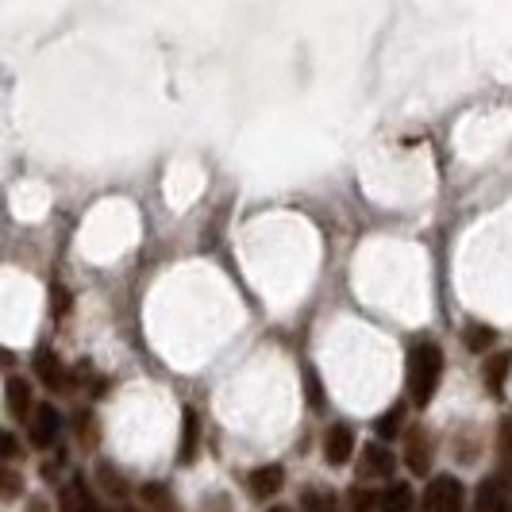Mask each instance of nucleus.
<instances>
[{
	"label": "nucleus",
	"mask_w": 512,
	"mask_h": 512,
	"mask_svg": "<svg viewBox=\"0 0 512 512\" xmlns=\"http://www.w3.org/2000/svg\"><path fill=\"white\" fill-rule=\"evenodd\" d=\"M351 451H355V432L347 424L328 428V436H324V459L332 462V466H343V462H351Z\"/></svg>",
	"instance_id": "obj_7"
},
{
	"label": "nucleus",
	"mask_w": 512,
	"mask_h": 512,
	"mask_svg": "<svg viewBox=\"0 0 512 512\" xmlns=\"http://www.w3.org/2000/svg\"><path fill=\"white\" fill-rule=\"evenodd\" d=\"M0 447H4V459H12V455H16V439H12V436L0 439Z\"/></svg>",
	"instance_id": "obj_26"
},
{
	"label": "nucleus",
	"mask_w": 512,
	"mask_h": 512,
	"mask_svg": "<svg viewBox=\"0 0 512 512\" xmlns=\"http://www.w3.org/2000/svg\"><path fill=\"white\" fill-rule=\"evenodd\" d=\"M4 393H8V416H12V420H20V424H24V420L35 416V412H31V385H27L24 378H16V374H12L8 385H4Z\"/></svg>",
	"instance_id": "obj_8"
},
{
	"label": "nucleus",
	"mask_w": 512,
	"mask_h": 512,
	"mask_svg": "<svg viewBox=\"0 0 512 512\" xmlns=\"http://www.w3.org/2000/svg\"><path fill=\"white\" fill-rule=\"evenodd\" d=\"M301 505H305V512H339V501H335L332 489L324 486H305V493H301Z\"/></svg>",
	"instance_id": "obj_14"
},
{
	"label": "nucleus",
	"mask_w": 512,
	"mask_h": 512,
	"mask_svg": "<svg viewBox=\"0 0 512 512\" xmlns=\"http://www.w3.org/2000/svg\"><path fill=\"white\" fill-rule=\"evenodd\" d=\"M378 509V497L366 493V489H351V512H374Z\"/></svg>",
	"instance_id": "obj_21"
},
{
	"label": "nucleus",
	"mask_w": 512,
	"mask_h": 512,
	"mask_svg": "<svg viewBox=\"0 0 512 512\" xmlns=\"http://www.w3.org/2000/svg\"><path fill=\"white\" fill-rule=\"evenodd\" d=\"M51 312L54 316H66L70 312V293L62 285H51Z\"/></svg>",
	"instance_id": "obj_22"
},
{
	"label": "nucleus",
	"mask_w": 512,
	"mask_h": 512,
	"mask_svg": "<svg viewBox=\"0 0 512 512\" xmlns=\"http://www.w3.org/2000/svg\"><path fill=\"white\" fill-rule=\"evenodd\" d=\"M482 370H486L489 389H493V393H505V382H509V374H512V351H493Z\"/></svg>",
	"instance_id": "obj_13"
},
{
	"label": "nucleus",
	"mask_w": 512,
	"mask_h": 512,
	"mask_svg": "<svg viewBox=\"0 0 512 512\" xmlns=\"http://www.w3.org/2000/svg\"><path fill=\"white\" fill-rule=\"evenodd\" d=\"M305 393H308V401H312V409H324V405H328V401H324V385H320L312 366H305Z\"/></svg>",
	"instance_id": "obj_20"
},
{
	"label": "nucleus",
	"mask_w": 512,
	"mask_h": 512,
	"mask_svg": "<svg viewBox=\"0 0 512 512\" xmlns=\"http://www.w3.org/2000/svg\"><path fill=\"white\" fill-rule=\"evenodd\" d=\"M497 455H501V474H512V416L501 420V436H497Z\"/></svg>",
	"instance_id": "obj_18"
},
{
	"label": "nucleus",
	"mask_w": 512,
	"mask_h": 512,
	"mask_svg": "<svg viewBox=\"0 0 512 512\" xmlns=\"http://www.w3.org/2000/svg\"><path fill=\"white\" fill-rule=\"evenodd\" d=\"M27 439H31V447H39V451L54 447V439H58V412H54L51 405H39L35 416L27 420Z\"/></svg>",
	"instance_id": "obj_5"
},
{
	"label": "nucleus",
	"mask_w": 512,
	"mask_h": 512,
	"mask_svg": "<svg viewBox=\"0 0 512 512\" xmlns=\"http://www.w3.org/2000/svg\"><path fill=\"white\" fill-rule=\"evenodd\" d=\"M197 443H201V424H197V412L185 409V412H181V451H178L181 466H189V462L197 459Z\"/></svg>",
	"instance_id": "obj_11"
},
{
	"label": "nucleus",
	"mask_w": 512,
	"mask_h": 512,
	"mask_svg": "<svg viewBox=\"0 0 512 512\" xmlns=\"http://www.w3.org/2000/svg\"><path fill=\"white\" fill-rule=\"evenodd\" d=\"M439 382H443V351L432 339H420L409 351V397L412 405L428 409L432 397L439 393Z\"/></svg>",
	"instance_id": "obj_1"
},
{
	"label": "nucleus",
	"mask_w": 512,
	"mask_h": 512,
	"mask_svg": "<svg viewBox=\"0 0 512 512\" xmlns=\"http://www.w3.org/2000/svg\"><path fill=\"white\" fill-rule=\"evenodd\" d=\"M270 512H289V509H282V505H278V509H270Z\"/></svg>",
	"instance_id": "obj_28"
},
{
	"label": "nucleus",
	"mask_w": 512,
	"mask_h": 512,
	"mask_svg": "<svg viewBox=\"0 0 512 512\" xmlns=\"http://www.w3.org/2000/svg\"><path fill=\"white\" fill-rule=\"evenodd\" d=\"M493 343H497V332H493L489 324H470V328H466V347H470V351L486 355V351H493Z\"/></svg>",
	"instance_id": "obj_17"
},
{
	"label": "nucleus",
	"mask_w": 512,
	"mask_h": 512,
	"mask_svg": "<svg viewBox=\"0 0 512 512\" xmlns=\"http://www.w3.org/2000/svg\"><path fill=\"white\" fill-rule=\"evenodd\" d=\"M393 455L385 451L382 443H370L366 451H362V466H359V474L362 478H393Z\"/></svg>",
	"instance_id": "obj_9"
},
{
	"label": "nucleus",
	"mask_w": 512,
	"mask_h": 512,
	"mask_svg": "<svg viewBox=\"0 0 512 512\" xmlns=\"http://www.w3.org/2000/svg\"><path fill=\"white\" fill-rule=\"evenodd\" d=\"M378 512H416V493H412V486H385L382 493H378Z\"/></svg>",
	"instance_id": "obj_10"
},
{
	"label": "nucleus",
	"mask_w": 512,
	"mask_h": 512,
	"mask_svg": "<svg viewBox=\"0 0 512 512\" xmlns=\"http://www.w3.org/2000/svg\"><path fill=\"white\" fill-rule=\"evenodd\" d=\"M247 486H251V493H255L258 501H270V497L285 486V470L278 466V462L258 466V470H251V474H247Z\"/></svg>",
	"instance_id": "obj_6"
},
{
	"label": "nucleus",
	"mask_w": 512,
	"mask_h": 512,
	"mask_svg": "<svg viewBox=\"0 0 512 512\" xmlns=\"http://www.w3.org/2000/svg\"><path fill=\"white\" fill-rule=\"evenodd\" d=\"M35 370H39V378H43V385H47L51 393H58V389L66 385V370H62V362L54 359L51 347H39V355H35Z\"/></svg>",
	"instance_id": "obj_12"
},
{
	"label": "nucleus",
	"mask_w": 512,
	"mask_h": 512,
	"mask_svg": "<svg viewBox=\"0 0 512 512\" xmlns=\"http://www.w3.org/2000/svg\"><path fill=\"white\" fill-rule=\"evenodd\" d=\"M432 436L424 432V428H409L405 432V462H409V470L416 478H424L428 470H432Z\"/></svg>",
	"instance_id": "obj_4"
},
{
	"label": "nucleus",
	"mask_w": 512,
	"mask_h": 512,
	"mask_svg": "<svg viewBox=\"0 0 512 512\" xmlns=\"http://www.w3.org/2000/svg\"><path fill=\"white\" fill-rule=\"evenodd\" d=\"M420 512H462L459 478H451V474H439V478H432V482H428V489H424Z\"/></svg>",
	"instance_id": "obj_2"
},
{
	"label": "nucleus",
	"mask_w": 512,
	"mask_h": 512,
	"mask_svg": "<svg viewBox=\"0 0 512 512\" xmlns=\"http://www.w3.org/2000/svg\"><path fill=\"white\" fill-rule=\"evenodd\" d=\"M81 443H97V420H89V412L81 416Z\"/></svg>",
	"instance_id": "obj_25"
},
{
	"label": "nucleus",
	"mask_w": 512,
	"mask_h": 512,
	"mask_svg": "<svg viewBox=\"0 0 512 512\" xmlns=\"http://www.w3.org/2000/svg\"><path fill=\"white\" fill-rule=\"evenodd\" d=\"M0 486H4V493H0L4 501H12V497L20 493V478L12 474V466H4V474H0Z\"/></svg>",
	"instance_id": "obj_23"
},
{
	"label": "nucleus",
	"mask_w": 512,
	"mask_h": 512,
	"mask_svg": "<svg viewBox=\"0 0 512 512\" xmlns=\"http://www.w3.org/2000/svg\"><path fill=\"white\" fill-rule=\"evenodd\" d=\"M401 428H405V405L397 401L393 409H385L382 416H378V424H374V432L382 439H397L401 436Z\"/></svg>",
	"instance_id": "obj_15"
},
{
	"label": "nucleus",
	"mask_w": 512,
	"mask_h": 512,
	"mask_svg": "<svg viewBox=\"0 0 512 512\" xmlns=\"http://www.w3.org/2000/svg\"><path fill=\"white\" fill-rule=\"evenodd\" d=\"M27 512H47V505H43V501H31V505H27Z\"/></svg>",
	"instance_id": "obj_27"
},
{
	"label": "nucleus",
	"mask_w": 512,
	"mask_h": 512,
	"mask_svg": "<svg viewBox=\"0 0 512 512\" xmlns=\"http://www.w3.org/2000/svg\"><path fill=\"white\" fill-rule=\"evenodd\" d=\"M58 512H93V501L85 497V482H74L70 489H62Z\"/></svg>",
	"instance_id": "obj_16"
},
{
	"label": "nucleus",
	"mask_w": 512,
	"mask_h": 512,
	"mask_svg": "<svg viewBox=\"0 0 512 512\" xmlns=\"http://www.w3.org/2000/svg\"><path fill=\"white\" fill-rule=\"evenodd\" d=\"M474 512H512V486L505 474H489L486 482L478 486Z\"/></svg>",
	"instance_id": "obj_3"
},
{
	"label": "nucleus",
	"mask_w": 512,
	"mask_h": 512,
	"mask_svg": "<svg viewBox=\"0 0 512 512\" xmlns=\"http://www.w3.org/2000/svg\"><path fill=\"white\" fill-rule=\"evenodd\" d=\"M101 482H104L108 489H112V497H124V493H128V489L120 486V478H116V474H112L108 466H101Z\"/></svg>",
	"instance_id": "obj_24"
},
{
	"label": "nucleus",
	"mask_w": 512,
	"mask_h": 512,
	"mask_svg": "<svg viewBox=\"0 0 512 512\" xmlns=\"http://www.w3.org/2000/svg\"><path fill=\"white\" fill-rule=\"evenodd\" d=\"M143 501H147L151 509H158V512H174V501H170L166 486H143Z\"/></svg>",
	"instance_id": "obj_19"
}]
</instances>
